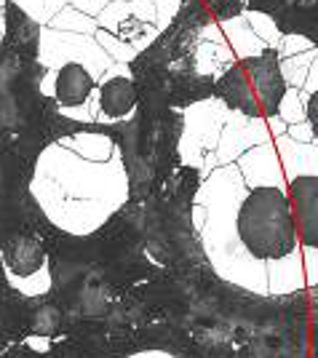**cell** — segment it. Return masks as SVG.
Instances as JSON below:
<instances>
[{
    "label": "cell",
    "mask_w": 318,
    "mask_h": 358,
    "mask_svg": "<svg viewBox=\"0 0 318 358\" xmlns=\"http://www.w3.org/2000/svg\"><path fill=\"white\" fill-rule=\"evenodd\" d=\"M303 105H305V120H308V126L313 129V136L318 139V89L305 96Z\"/></svg>",
    "instance_id": "ffe728a7"
},
{
    "label": "cell",
    "mask_w": 318,
    "mask_h": 358,
    "mask_svg": "<svg viewBox=\"0 0 318 358\" xmlns=\"http://www.w3.org/2000/svg\"><path fill=\"white\" fill-rule=\"evenodd\" d=\"M278 59H281V57H278ZM313 59H318V48H310V51H303V54H294V57L281 59V75H284L287 89H303Z\"/></svg>",
    "instance_id": "5bb4252c"
},
{
    "label": "cell",
    "mask_w": 318,
    "mask_h": 358,
    "mask_svg": "<svg viewBox=\"0 0 318 358\" xmlns=\"http://www.w3.org/2000/svg\"><path fill=\"white\" fill-rule=\"evenodd\" d=\"M265 142H273L268 118H246V115H238V113H230L225 126H222L217 150H214L212 155H206V161H203L198 174L203 179L206 174H212L217 166L236 164L246 150L265 145Z\"/></svg>",
    "instance_id": "5b68a950"
},
{
    "label": "cell",
    "mask_w": 318,
    "mask_h": 358,
    "mask_svg": "<svg viewBox=\"0 0 318 358\" xmlns=\"http://www.w3.org/2000/svg\"><path fill=\"white\" fill-rule=\"evenodd\" d=\"M281 35H303L318 48V0L300 14H284L273 19Z\"/></svg>",
    "instance_id": "7c38bea8"
},
{
    "label": "cell",
    "mask_w": 318,
    "mask_h": 358,
    "mask_svg": "<svg viewBox=\"0 0 318 358\" xmlns=\"http://www.w3.org/2000/svg\"><path fill=\"white\" fill-rule=\"evenodd\" d=\"M227 115H230V110L214 96L182 110L180 161H185V166L201 171L206 155H212L217 150Z\"/></svg>",
    "instance_id": "277c9868"
},
{
    "label": "cell",
    "mask_w": 318,
    "mask_h": 358,
    "mask_svg": "<svg viewBox=\"0 0 318 358\" xmlns=\"http://www.w3.org/2000/svg\"><path fill=\"white\" fill-rule=\"evenodd\" d=\"M193 203L203 209L196 230L214 273L249 294L305 292L300 236L287 187H246L236 164L201 179Z\"/></svg>",
    "instance_id": "6da1fadb"
},
{
    "label": "cell",
    "mask_w": 318,
    "mask_h": 358,
    "mask_svg": "<svg viewBox=\"0 0 318 358\" xmlns=\"http://www.w3.org/2000/svg\"><path fill=\"white\" fill-rule=\"evenodd\" d=\"M3 262L14 275H38L45 270L48 254L41 238H35L32 233H14L6 241V252H3Z\"/></svg>",
    "instance_id": "9c48e42d"
},
{
    "label": "cell",
    "mask_w": 318,
    "mask_h": 358,
    "mask_svg": "<svg viewBox=\"0 0 318 358\" xmlns=\"http://www.w3.org/2000/svg\"><path fill=\"white\" fill-rule=\"evenodd\" d=\"M284 94L287 83L275 48H265L252 59H238L214 80V99L246 118H275Z\"/></svg>",
    "instance_id": "3957f363"
},
{
    "label": "cell",
    "mask_w": 318,
    "mask_h": 358,
    "mask_svg": "<svg viewBox=\"0 0 318 358\" xmlns=\"http://www.w3.org/2000/svg\"><path fill=\"white\" fill-rule=\"evenodd\" d=\"M243 19L249 22V27L254 30L259 41L265 43V48H275L278 41H281V32L275 27V22H273V16L268 14H257V11H243Z\"/></svg>",
    "instance_id": "9a60e30c"
},
{
    "label": "cell",
    "mask_w": 318,
    "mask_h": 358,
    "mask_svg": "<svg viewBox=\"0 0 318 358\" xmlns=\"http://www.w3.org/2000/svg\"><path fill=\"white\" fill-rule=\"evenodd\" d=\"M310 48H316V45L310 43L308 38H303V35H281V41L275 45V51H278L281 59L294 57V54H303V51H310Z\"/></svg>",
    "instance_id": "ac0fdd59"
},
{
    "label": "cell",
    "mask_w": 318,
    "mask_h": 358,
    "mask_svg": "<svg viewBox=\"0 0 318 358\" xmlns=\"http://www.w3.org/2000/svg\"><path fill=\"white\" fill-rule=\"evenodd\" d=\"M273 145L287 177V195L303 252L305 284L318 286V139L300 145L289 136H275Z\"/></svg>",
    "instance_id": "7a4b0ae2"
},
{
    "label": "cell",
    "mask_w": 318,
    "mask_h": 358,
    "mask_svg": "<svg viewBox=\"0 0 318 358\" xmlns=\"http://www.w3.org/2000/svg\"><path fill=\"white\" fill-rule=\"evenodd\" d=\"M96 107H99V113H96L94 126H113V123L131 120V115L139 107V94L131 80L129 64L113 62L107 67L96 83Z\"/></svg>",
    "instance_id": "8992f818"
},
{
    "label": "cell",
    "mask_w": 318,
    "mask_h": 358,
    "mask_svg": "<svg viewBox=\"0 0 318 358\" xmlns=\"http://www.w3.org/2000/svg\"><path fill=\"white\" fill-rule=\"evenodd\" d=\"M316 89H318V59H313L310 70H308V78H305V83H303V89H300V99L305 102V96L313 94Z\"/></svg>",
    "instance_id": "7402d4cb"
},
{
    "label": "cell",
    "mask_w": 318,
    "mask_h": 358,
    "mask_svg": "<svg viewBox=\"0 0 318 358\" xmlns=\"http://www.w3.org/2000/svg\"><path fill=\"white\" fill-rule=\"evenodd\" d=\"M219 27H222L225 43L233 48L236 59H252V57H257V54L265 51V43L254 35V30L249 27V22L243 19V14L225 22V24H219Z\"/></svg>",
    "instance_id": "8fae6325"
},
{
    "label": "cell",
    "mask_w": 318,
    "mask_h": 358,
    "mask_svg": "<svg viewBox=\"0 0 318 358\" xmlns=\"http://www.w3.org/2000/svg\"><path fill=\"white\" fill-rule=\"evenodd\" d=\"M287 6V0H246V11H257V14H278Z\"/></svg>",
    "instance_id": "d6986e66"
},
{
    "label": "cell",
    "mask_w": 318,
    "mask_h": 358,
    "mask_svg": "<svg viewBox=\"0 0 318 358\" xmlns=\"http://www.w3.org/2000/svg\"><path fill=\"white\" fill-rule=\"evenodd\" d=\"M45 27L59 32H75V35H94V32L99 30L96 22H94V16L83 14V11H78L73 6H64L54 16H48Z\"/></svg>",
    "instance_id": "4fadbf2b"
},
{
    "label": "cell",
    "mask_w": 318,
    "mask_h": 358,
    "mask_svg": "<svg viewBox=\"0 0 318 358\" xmlns=\"http://www.w3.org/2000/svg\"><path fill=\"white\" fill-rule=\"evenodd\" d=\"M246 187H287V177L281 169V158L273 142L246 150L236 161Z\"/></svg>",
    "instance_id": "ba28073f"
},
{
    "label": "cell",
    "mask_w": 318,
    "mask_h": 358,
    "mask_svg": "<svg viewBox=\"0 0 318 358\" xmlns=\"http://www.w3.org/2000/svg\"><path fill=\"white\" fill-rule=\"evenodd\" d=\"M209 11H212L217 24H225L230 19L241 16L246 11V0H206Z\"/></svg>",
    "instance_id": "e0dca14e"
},
{
    "label": "cell",
    "mask_w": 318,
    "mask_h": 358,
    "mask_svg": "<svg viewBox=\"0 0 318 358\" xmlns=\"http://www.w3.org/2000/svg\"><path fill=\"white\" fill-rule=\"evenodd\" d=\"M96 78L80 62H64L54 70V83H51V99L59 107V113H70L83 107L96 91Z\"/></svg>",
    "instance_id": "52a82bcc"
},
{
    "label": "cell",
    "mask_w": 318,
    "mask_h": 358,
    "mask_svg": "<svg viewBox=\"0 0 318 358\" xmlns=\"http://www.w3.org/2000/svg\"><path fill=\"white\" fill-rule=\"evenodd\" d=\"M278 118L284 120L287 126L305 123V105L303 99H300V89H287L281 105H278Z\"/></svg>",
    "instance_id": "2e32d148"
},
{
    "label": "cell",
    "mask_w": 318,
    "mask_h": 358,
    "mask_svg": "<svg viewBox=\"0 0 318 358\" xmlns=\"http://www.w3.org/2000/svg\"><path fill=\"white\" fill-rule=\"evenodd\" d=\"M236 54L227 43H212V41H201L193 48V67L198 75L212 78L217 80L219 75L225 73L230 64H236Z\"/></svg>",
    "instance_id": "30bf717a"
},
{
    "label": "cell",
    "mask_w": 318,
    "mask_h": 358,
    "mask_svg": "<svg viewBox=\"0 0 318 358\" xmlns=\"http://www.w3.org/2000/svg\"><path fill=\"white\" fill-rule=\"evenodd\" d=\"M291 142H300V145H310L316 136H313V129L308 126V120L305 123H294V126H287V134Z\"/></svg>",
    "instance_id": "44dd1931"
}]
</instances>
